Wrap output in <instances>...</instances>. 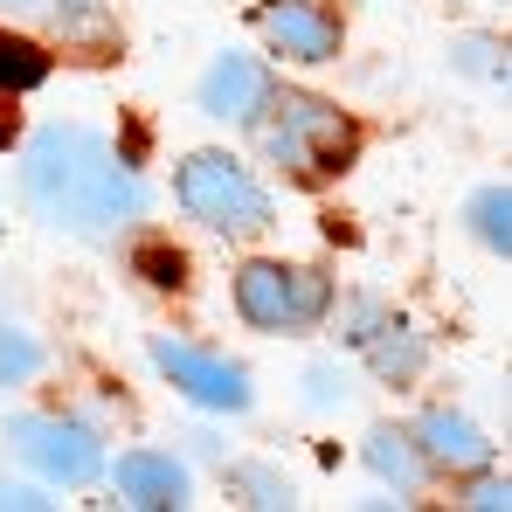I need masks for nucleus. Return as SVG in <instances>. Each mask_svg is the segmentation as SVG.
Instances as JSON below:
<instances>
[{
    "mask_svg": "<svg viewBox=\"0 0 512 512\" xmlns=\"http://www.w3.org/2000/svg\"><path fill=\"white\" fill-rule=\"evenodd\" d=\"M236 485L250 492V506H291V485H277L270 471H236Z\"/></svg>",
    "mask_w": 512,
    "mask_h": 512,
    "instance_id": "20",
    "label": "nucleus"
},
{
    "mask_svg": "<svg viewBox=\"0 0 512 512\" xmlns=\"http://www.w3.org/2000/svg\"><path fill=\"white\" fill-rule=\"evenodd\" d=\"M346 340H353V353L388 381V388H409L416 374H423V333L402 319V312H388V305H353L346 312Z\"/></svg>",
    "mask_w": 512,
    "mask_h": 512,
    "instance_id": "8",
    "label": "nucleus"
},
{
    "mask_svg": "<svg viewBox=\"0 0 512 512\" xmlns=\"http://www.w3.org/2000/svg\"><path fill=\"white\" fill-rule=\"evenodd\" d=\"M471 236H478L485 250H512V194L506 187L471 194Z\"/></svg>",
    "mask_w": 512,
    "mask_h": 512,
    "instance_id": "14",
    "label": "nucleus"
},
{
    "mask_svg": "<svg viewBox=\"0 0 512 512\" xmlns=\"http://www.w3.org/2000/svg\"><path fill=\"white\" fill-rule=\"evenodd\" d=\"M21 201L35 208V222L63 229V236H118L146 215V180L125 167L97 132L84 125H49L35 132L28 160H21Z\"/></svg>",
    "mask_w": 512,
    "mask_h": 512,
    "instance_id": "1",
    "label": "nucleus"
},
{
    "mask_svg": "<svg viewBox=\"0 0 512 512\" xmlns=\"http://www.w3.org/2000/svg\"><path fill=\"white\" fill-rule=\"evenodd\" d=\"M236 312L256 333H312L333 312V284L305 263H243L236 270Z\"/></svg>",
    "mask_w": 512,
    "mask_h": 512,
    "instance_id": "4",
    "label": "nucleus"
},
{
    "mask_svg": "<svg viewBox=\"0 0 512 512\" xmlns=\"http://www.w3.org/2000/svg\"><path fill=\"white\" fill-rule=\"evenodd\" d=\"M111 485L132 499V506H187V464L167 457V450H132V457H118V471H111Z\"/></svg>",
    "mask_w": 512,
    "mask_h": 512,
    "instance_id": "11",
    "label": "nucleus"
},
{
    "mask_svg": "<svg viewBox=\"0 0 512 512\" xmlns=\"http://www.w3.org/2000/svg\"><path fill=\"white\" fill-rule=\"evenodd\" d=\"M35 367H42V346L28 340V333H14V326L0 319V388H21V381H35Z\"/></svg>",
    "mask_w": 512,
    "mask_h": 512,
    "instance_id": "16",
    "label": "nucleus"
},
{
    "mask_svg": "<svg viewBox=\"0 0 512 512\" xmlns=\"http://www.w3.org/2000/svg\"><path fill=\"white\" fill-rule=\"evenodd\" d=\"M263 97H270V77L250 56H215L208 77H201V111L222 118V125H250L256 111H263Z\"/></svg>",
    "mask_w": 512,
    "mask_h": 512,
    "instance_id": "9",
    "label": "nucleus"
},
{
    "mask_svg": "<svg viewBox=\"0 0 512 512\" xmlns=\"http://www.w3.org/2000/svg\"><path fill=\"white\" fill-rule=\"evenodd\" d=\"M367 471L388 485V492H402V499H416L429 478V457L416 450V436L409 429H374L367 436Z\"/></svg>",
    "mask_w": 512,
    "mask_h": 512,
    "instance_id": "12",
    "label": "nucleus"
},
{
    "mask_svg": "<svg viewBox=\"0 0 512 512\" xmlns=\"http://www.w3.org/2000/svg\"><path fill=\"white\" fill-rule=\"evenodd\" d=\"M153 367L167 374L187 402H201V409L243 416V409L256 402L250 374H243L236 360H222V353H201V346H180V340H153Z\"/></svg>",
    "mask_w": 512,
    "mask_h": 512,
    "instance_id": "6",
    "label": "nucleus"
},
{
    "mask_svg": "<svg viewBox=\"0 0 512 512\" xmlns=\"http://www.w3.org/2000/svg\"><path fill=\"white\" fill-rule=\"evenodd\" d=\"M464 506H471V512H506V506H512V492L485 478V485H471V492H464Z\"/></svg>",
    "mask_w": 512,
    "mask_h": 512,
    "instance_id": "21",
    "label": "nucleus"
},
{
    "mask_svg": "<svg viewBox=\"0 0 512 512\" xmlns=\"http://www.w3.org/2000/svg\"><path fill=\"white\" fill-rule=\"evenodd\" d=\"M346 395H353V381H346V367H333V360H319L305 374V402L312 409H346Z\"/></svg>",
    "mask_w": 512,
    "mask_h": 512,
    "instance_id": "17",
    "label": "nucleus"
},
{
    "mask_svg": "<svg viewBox=\"0 0 512 512\" xmlns=\"http://www.w3.org/2000/svg\"><path fill=\"white\" fill-rule=\"evenodd\" d=\"M450 56H457V70H471V77H499V70H506L492 35H457V42H450Z\"/></svg>",
    "mask_w": 512,
    "mask_h": 512,
    "instance_id": "18",
    "label": "nucleus"
},
{
    "mask_svg": "<svg viewBox=\"0 0 512 512\" xmlns=\"http://www.w3.org/2000/svg\"><path fill=\"white\" fill-rule=\"evenodd\" d=\"M256 132H263V153H270V167H284L291 180H326V173H340L353 160V118L333 111L326 97H312V90H277L263 97V111L250 118Z\"/></svg>",
    "mask_w": 512,
    "mask_h": 512,
    "instance_id": "2",
    "label": "nucleus"
},
{
    "mask_svg": "<svg viewBox=\"0 0 512 512\" xmlns=\"http://www.w3.org/2000/svg\"><path fill=\"white\" fill-rule=\"evenodd\" d=\"M139 270H153L146 284H160V291H180V284H187V277H180L187 256H180V250H139Z\"/></svg>",
    "mask_w": 512,
    "mask_h": 512,
    "instance_id": "19",
    "label": "nucleus"
},
{
    "mask_svg": "<svg viewBox=\"0 0 512 512\" xmlns=\"http://www.w3.org/2000/svg\"><path fill=\"white\" fill-rule=\"evenodd\" d=\"M0 7H42V0H0Z\"/></svg>",
    "mask_w": 512,
    "mask_h": 512,
    "instance_id": "23",
    "label": "nucleus"
},
{
    "mask_svg": "<svg viewBox=\"0 0 512 512\" xmlns=\"http://www.w3.org/2000/svg\"><path fill=\"white\" fill-rule=\"evenodd\" d=\"M409 436H416V450H423L436 471H485L492 464V436L471 423V416H457V409H429Z\"/></svg>",
    "mask_w": 512,
    "mask_h": 512,
    "instance_id": "10",
    "label": "nucleus"
},
{
    "mask_svg": "<svg viewBox=\"0 0 512 512\" xmlns=\"http://www.w3.org/2000/svg\"><path fill=\"white\" fill-rule=\"evenodd\" d=\"M42 7H49V21H56L63 42H84V49H104L111 42V21L97 14V0H42Z\"/></svg>",
    "mask_w": 512,
    "mask_h": 512,
    "instance_id": "13",
    "label": "nucleus"
},
{
    "mask_svg": "<svg viewBox=\"0 0 512 512\" xmlns=\"http://www.w3.org/2000/svg\"><path fill=\"white\" fill-rule=\"evenodd\" d=\"M7 450L35 478H49V485H90V478H104L97 436L84 423H70V416H7Z\"/></svg>",
    "mask_w": 512,
    "mask_h": 512,
    "instance_id": "5",
    "label": "nucleus"
},
{
    "mask_svg": "<svg viewBox=\"0 0 512 512\" xmlns=\"http://www.w3.org/2000/svg\"><path fill=\"white\" fill-rule=\"evenodd\" d=\"M256 35L284 63H333L340 56V14L319 7V0H263L256 7Z\"/></svg>",
    "mask_w": 512,
    "mask_h": 512,
    "instance_id": "7",
    "label": "nucleus"
},
{
    "mask_svg": "<svg viewBox=\"0 0 512 512\" xmlns=\"http://www.w3.org/2000/svg\"><path fill=\"white\" fill-rule=\"evenodd\" d=\"M0 506H14V512H35V506H49L35 485H0Z\"/></svg>",
    "mask_w": 512,
    "mask_h": 512,
    "instance_id": "22",
    "label": "nucleus"
},
{
    "mask_svg": "<svg viewBox=\"0 0 512 512\" xmlns=\"http://www.w3.org/2000/svg\"><path fill=\"white\" fill-rule=\"evenodd\" d=\"M173 194L215 236H256V229H270V194L229 153H187V167L173 173Z\"/></svg>",
    "mask_w": 512,
    "mask_h": 512,
    "instance_id": "3",
    "label": "nucleus"
},
{
    "mask_svg": "<svg viewBox=\"0 0 512 512\" xmlns=\"http://www.w3.org/2000/svg\"><path fill=\"white\" fill-rule=\"evenodd\" d=\"M49 77V56L35 49V42H21V35H0V84L7 90H35Z\"/></svg>",
    "mask_w": 512,
    "mask_h": 512,
    "instance_id": "15",
    "label": "nucleus"
}]
</instances>
